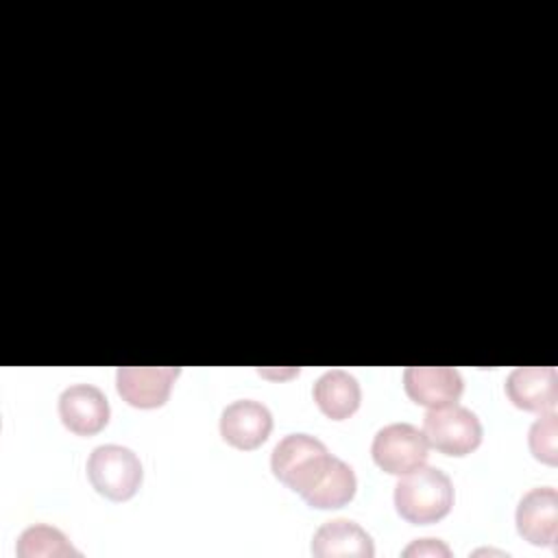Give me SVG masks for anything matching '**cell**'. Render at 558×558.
Instances as JSON below:
<instances>
[{"mask_svg": "<svg viewBox=\"0 0 558 558\" xmlns=\"http://www.w3.org/2000/svg\"><path fill=\"white\" fill-rule=\"evenodd\" d=\"M456 493L449 475L438 466H418L405 473L395 486L397 512L414 525H429L447 517Z\"/></svg>", "mask_w": 558, "mask_h": 558, "instance_id": "1", "label": "cell"}, {"mask_svg": "<svg viewBox=\"0 0 558 558\" xmlns=\"http://www.w3.org/2000/svg\"><path fill=\"white\" fill-rule=\"evenodd\" d=\"M423 434L427 445L436 451L462 458L482 445L484 429L473 410L453 401L425 412Z\"/></svg>", "mask_w": 558, "mask_h": 558, "instance_id": "2", "label": "cell"}, {"mask_svg": "<svg viewBox=\"0 0 558 558\" xmlns=\"http://www.w3.org/2000/svg\"><path fill=\"white\" fill-rule=\"evenodd\" d=\"M329 460L331 453L316 436L288 434L275 445L270 469L279 482L303 495L323 473Z\"/></svg>", "mask_w": 558, "mask_h": 558, "instance_id": "3", "label": "cell"}, {"mask_svg": "<svg viewBox=\"0 0 558 558\" xmlns=\"http://www.w3.org/2000/svg\"><path fill=\"white\" fill-rule=\"evenodd\" d=\"M89 484L111 501L131 499L144 480L140 458L124 445H100L87 458Z\"/></svg>", "mask_w": 558, "mask_h": 558, "instance_id": "4", "label": "cell"}, {"mask_svg": "<svg viewBox=\"0 0 558 558\" xmlns=\"http://www.w3.org/2000/svg\"><path fill=\"white\" fill-rule=\"evenodd\" d=\"M371 453L381 471L390 475H405L427 462L429 445L423 429L412 423H390L377 429Z\"/></svg>", "mask_w": 558, "mask_h": 558, "instance_id": "5", "label": "cell"}, {"mask_svg": "<svg viewBox=\"0 0 558 558\" xmlns=\"http://www.w3.org/2000/svg\"><path fill=\"white\" fill-rule=\"evenodd\" d=\"M179 373V366H120L116 373V388L129 405L153 410L168 401Z\"/></svg>", "mask_w": 558, "mask_h": 558, "instance_id": "6", "label": "cell"}, {"mask_svg": "<svg viewBox=\"0 0 558 558\" xmlns=\"http://www.w3.org/2000/svg\"><path fill=\"white\" fill-rule=\"evenodd\" d=\"M517 532L538 547H554L558 536V493L554 486L530 488L514 512Z\"/></svg>", "mask_w": 558, "mask_h": 558, "instance_id": "7", "label": "cell"}, {"mask_svg": "<svg viewBox=\"0 0 558 558\" xmlns=\"http://www.w3.org/2000/svg\"><path fill=\"white\" fill-rule=\"evenodd\" d=\"M109 401L98 386L72 384L59 395V418L76 436H94L109 423Z\"/></svg>", "mask_w": 558, "mask_h": 558, "instance_id": "8", "label": "cell"}, {"mask_svg": "<svg viewBox=\"0 0 558 558\" xmlns=\"http://www.w3.org/2000/svg\"><path fill=\"white\" fill-rule=\"evenodd\" d=\"M272 432L270 410L255 399L231 401L220 414V436L235 449H257Z\"/></svg>", "mask_w": 558, "mask_h": 558, "instance_id": "9", "label": "cell"}, {"mask_svg": "<svg viewBox=\"0 0 558 558\" xmlns=\"http://www.w3.org/2000/svg\"><path fill=\"white\" fill-rule=\"evenodd\" d=\"M506 397L525 412H547L558 403V373L554 366H517L506 377Z\"/></svg>", "mask_w": 558, "mask_h": 558, "instance_id": "10", "label": "cell"}, {"mask_svg": "<svg viewBox=\"0 0 558 558\" xmlns=\"http://www.w3.org/2000/svg\"><path fill=\"white\" fill-rule=\"evenodd\" d=\"M405 395L425 408H438L460 399L464 379L451 366H408L403 371Z\"/></svg>", "mask_w": 558, "mask_h": 558, "instance_id": "11", "label": "cell"}, {"mask_svg": "<svg viewBox=\"0 0 558 558\" xmlns=\"http://www.w3.org/2000/svg\"><path fill=\"white\" fill-rule=\"evenodd\" d=\"M316 558H373L375 545L371 534L351 519L325 521L312 538Z\"/></svg>", "mask_w": 558, "mask_h": 558, "instance_id": "12", "label": "cell"}, {"mask_svg": "<svg viewBox=\"0 0 558 558\" xmlns=\"http://www.w3.org/2000/svg\"><path fill=\"white\" fill-rule=\"evenodd\" d=\"M314 401L325 416L331 421H344L357 412L362 401V390L357 379L342 368L325 371L312 388Z\"/></svg>", "mask_w": 558, "mask_h": 558, "instance_id": "13", "label": "cell"}, {"mask_svg": "<svg viewBox=\"0 0 558 558\" xmlns=\"http://www.w3.org/2000/svg\"><path fill=\"white\" fill-rule=\"evenodd\" d=\"M355 490H357V480H355L351 464L331 456L325 471L316 477V482L301 497L312 508L329 510V508L347 506L355 497Z\"/></svg>", "mask_w": 558, "mask_h": 558, "instance_id": "14", "label": "cell"}, {"mask_svg": "<svg viewBox=\"0 0 558 558\" xmlns=\"http://www.w3.org/2000/svg\"><path fill=\"white\" fill-rule=\"evenodd\" d=\"M15 554L20 558H33V556H81L78 549L72 547L68 536L52 525L35 523L26 527L15 545Z\"/></svg>", "mask_w": 558, "mask_h": 558, "instance_id": "15", "label": "cell"}, {"mask_svg": "<svg viewBox=\"0 0 558 558\" xmlns=\"http://www.w3.org/2000/svg\"><path fill=\"white\" fill-rule=\"evenodd\" d=\"M530 451L536 460L556 466L558 464V414L554 410L541 412L527 434Z\"/></svg>", "mask_w": 558, "mask_h": 558, "instance_id": "16", "label": "cell"}, {"mask_svg": "<svg viewBox=\"0 0 558 558\" xmlns=\"http://www.w3.org/2000/svg\"><path fill=\"white\" fill-rule=\"evenodd\" d=\"M403 556H451V549L438 538H418L403 549Z\"/></svg>", "mask_w": 558, "mask_h": 558, "instance_id": "17", "label": "cell"}]
</instances>
